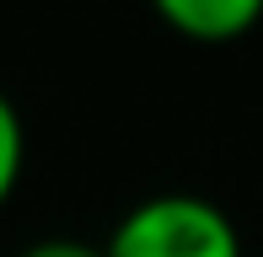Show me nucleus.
<instances>
[{"mask_svg":"<svg viewBox=\"0 0 263 257\" xmlns=\"http://www.w3.org/2000/svg\"><path fill=\"white\" fill-rule=\"evenodd\" d=\"M107 257H242L231 215L199 193H156L135 204L102 241Z\"/></svg>","mask_w":263,"mask_h":257,"instance_id":"nucleus-1","label":"nucleus"},{"mask_svg":"<svg viewBox=\"0 0 263 257\" xmlns=\"http://www.w3.org/2000/svg\"><path fill=\"white\" fill-rule=\"evenodd\" d=\"M22 161H27V128H22V113L11 108V97L0 91V209L11 204L22 182Z\"/></svg>","mask_w":263,"mask_h":257,"instance_id":"nucleus-3","label":"nucleus"},{"mask_svg":"<svg viewBox=\"0 0 263 257\" xmlns=\"http://www.w3.org/2000/svg\"><path fill=\"white\" fill-rule=\"evenodd\" d=\"M172 32L194 43H236L263 22V0H151Z\"/></svg>","mask_w":263,"mask_h":257,"instance_id":"nucleus-2","label":"nucleus"},{"mask_svg":"<svg viewBox=\"0 0 263 257\" xmlns=\"http://www.w3.org/2000/svg\"><path fill=\"white\" fill-rule=\"evenodd\" d=\"M22 257H107V252L91 247V241H76V236H49V241H32Z\"/></svg>","mask_w":263,"mask_h":257,"instance_id":"nucleus-4","label":"nucleus"}]
</instances>
